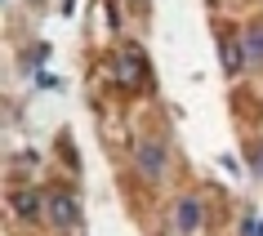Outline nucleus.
<instances>
[{
	"label": "nucleus",
	"instance_id": "20e7f679",
	"mask_svg": "<svg viewBox=\"0 0 263 236\" xmlns=\"http://www.w3.org/2000/svg\"><path fill=\"white\" fill-rule=\"evenodd\" d=\"M139 169L143 174H161L165 169V152H161V143H139Z\"/></svg>",
	"mask_w": 263,
	"mask_h": 236
},
{
	"label": "nucleus",
	"instance_id": "0eeeda50",
	"mask_svg": "<svg viewBox=\"0 0 263 236\" xmlns=\"http://www.w3.org/2000/svg\"><path fill=\"white\" fill-rule=\"evenodd\" d=\"M223 63H228V71L241 67V54H236V45H232V41H223Z\"/></svg>",
	"mask_w": 263,
	"mask_h": 236
},
{
	"label": "nucleus",
	"instance_id": "1a4fd4ad",
	"mask_svg": "<svg viewBox=\"0 0 263 236\" xmlns=\"http://www.w3.org/2000/svg\"><path fill=\"white\" fill-rule=\"evenodd\" d=\"M250 169H254V174H263V147H254V152H250Z\"/></svg>",
	"mask_w": 263,
	"mask_h": 236
},
{
	"label": "nucleus",
	"instance_id": "f257e3e1",
	"mask_svg": "<svg viewBox=\"0 0 263 236\" xmlns=\"http://www.w3.org/2000/svg\"><path fill=\"white\" fill-rule=\"evenodd\" d=\"M49 219H54L63 232H71V227L81 223V209H76L71 192H63V187H54V192H49Z\"/></svg>",
	"mask_w": 263,
	"mask_h": 236
},
{
	"label": "nucleus",
	"instance_id": "6e6552de",
	"mask_svg": "<svg viewBox=\"0 0 263 236\" xmlns=\"http://www.w3.org/2000/svg\"><path fill=\"white\" fill-rule=\"evenodd\" d=\"M241 236H263V219H254V214H250V219L241 223Z\"/></svg>",
	"mask_w": 263,
	"mask_h": 236
},
{
	"label": "nucleus",
	"instance_id": "f03ea898",
	"mask_svg": "<svg viewBox=\"0 0 263 236\" xmlns=\"http://www.w3.org/2000/svg\"><path fill=\"white\" fill-rule=\"evenodd\" d=\"M116 81H121V85H139V81H143V58H139V49H121V58H116Z\"/></svg>",
	"mask_w": 263,
	"mask_h": 236
},
{
	"label": "nucleus",
	"instance_id": "423d86ee",
	"mask_svg": "<svg viewBox=\"0 0 263 236\" xmlns=\"http://www.w3.org/2000/svg\"><path fill=\"white\" fill-rule=\"evenodd\" d=\"M246 54L254 58V63H263V23H254V27H250V36H246Z\"/></svg>",
	"mask_w": 263,
	"mask_h": 236
},
{
	"label": "nucleus",
	"instance_id": "39448f33",
	"mask_svg": "<svg viewBox=\"0 0 263 236\" xmlns=\"http://www.w3.org/2000/svg\"><path fill=\"white\" fill-rule=\"evenodd\" d=\"M14 209L23 214V219H36V214H41V196H36V192H18L14 196Z\"/></svg>",
	"mask_w": 263,
	"mask_h": 236
},
{
	"label": "nucleus",
	"instance_id": "7ed1b4c3",
	"mask_svg": "<svg viewBox=\"0 0 263 236\" xmlns=\"http://www.w3.org/2000/svg\"><path fill=\"white\" fill-rule=\"evenodd\" d=\"M174 227L179 232H196L201 227V201L196 196H183L179 205H174Z\"/></svg>",
	"mask_w": 263,
	"mask_h": 236
}]
</instances>
